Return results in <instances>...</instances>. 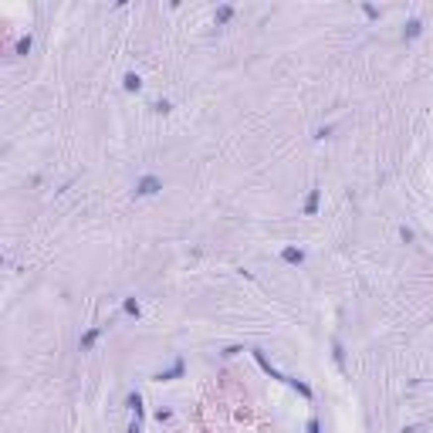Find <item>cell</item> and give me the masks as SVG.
Instances as JSON below:
<instances>
[{"label":"cell","mask_w":433,"mask_h":433,"mask_svg":"<svg viewBox=\"0 0 433 433\" xmlns=\"http://www.w3.org/2000/svg\"><path fill=\"white\" fill-rule=\"evenodd\" d=\"M125 406L135 413V420H142V396H139V393H129V396H125Z\"/></svg>","instance_id":"7"},{"label":"cell","mask_w":433,"mask_h":433,"mask_svg":"<svg viewBox=\"0 0 433 433\" xmlns=\"http://www.w3.org/2000/svg\"><path fill=\"white\" fill-rule=\"evenodd\" d=\"M159 189H163L159 176H142V180L135 183V196H156Z\"/></svg>","instance_id":"1"},{"label":"cell","mask_w":433,"mask_h":433,"mask_svg":"<svg viewBox=\"0 0 433 433\" xmlns=\"http://www.w3.org/2000/svg\"><path fill=\"white\" fill-rule=\"evenodd\" d=\"M254 359H257V366H261V369H264V372H267L271 379H284L281 372H278V369H274V366H271V362L264 359V352H261V349H254Z\"/></svg>","instance_id":"6"},{"label":"cell","mask_w":433,"mask_h":433,"mask_svg":"<svg viewBox=\"0 0 433 433\" xmlns=\"http://www.w3.org/2000/svg\"><path fill=\"white\" fill-rule=\"evenodd\" d=\"M183 369H186V362H183V359H176V362H173V369H166V372H156V382H170V379H180L183 376Z\"/></svg>","instance_id":"2"},{"label":"cell","mask_w":433,"mask_h":433,"mask_svg":"<svg viewBox=\"0 0 433 433\" xmlns=\"http://www.w3.org/2000/svg\"><path fill=\"white\" fill-rule=\"evenodd\" d=\"M403 433H416V427H403Z\"/></svg>","instance_id":"19"},{"label":"cell","mask_w":433,"mask_h":433,"mask_svg":"<svg viewBox=\"0 0 433 433\" xmlns=\"http://www.w3.org/2000/svg\"><path fill=\"white\" fill-rule=\"evenodd\" d=\"M230 17H234V7H230V3H220V7H217V14H213V20H217V27H220V24H227Z\"/></svg>","instance_id":"10"},{"label":"cell","mask_w":433,"mask_h":433,"mask_svg":"<svg viewBox=\"0 0 433 433\" xmlns=\"http://www.w3.org/2000/svg\"><path fill=\"white\" fill-rule=\"evenodd\" d=\"M122 88H125V92H139V88H142V78L135 75V71H129V75L122 78Z\"/></svg>","instance_id":"8"},{"label":"cell","mask_w":433,"mask_h":433,"mask_svg":"<svg viewBox=\"0 0 433 433\" xmlns=\"http://www.w3.org/2000/svg\"><path fill=\"white\" fill-rule=\"evenodd\" d=\"M288 382H291V386H295L305 399H311V396H315V393H311V386H308V382H302V379H288Z\"/></svg>","instance_id":"11"},{"label":"cell","mask_w":433,"mask_h":433,"mask_svg":"<svg viewBox=\"0 0 433 433\" xmlns=\"http://www.w3.org/2000/svg\"><path fill=\"white\" fill-rule=\"evenodd\" d=\"M27 51H31V34L17 41V55H27Z\"/></svg>","instance_id":"14"},{"label":"cell","mask_w":433,"mask_h":433,"mask_svg":"<svg viewBox=\"0 0 433 433\" xmlns=\"http://www.w3.org/2000/svg\"><path fill=\"white\" fill-rule=\"evenodd\" d=\"M321 203V189H308V200H305V217H315Z\"/></svg>","instance_id":"3"},{"label":"cell","mask_w":433,"mask_h":433,"mask_svg":"<svg viewBox=\"0 0 433 433\" xmlns=\"http://www.w3.org/2000/svg\"><path fill=\"white\" fill-rule=\"evenodd\" d=\"M332 356H335V362H339V366H342V345H339V342L332 345Z\"/></svg>","instance_id":"17"},{"label":"cell","mask_w":433,"mask_h":433,"mask_svg":"<svg viewBox=\"0 0 433 433\" xmlns=\"http://www.w3.org/2000/svg\"><path fill=\"white\" fill-rule=\"evenodd\" d=\"M420 34H423V20H420V17H410V20H406V27H403V38L413 41V38H420Z\"/></svg>","instance_id":"4"},{"label":"cell","mask_w":433,"mask_h":433,"mask_svg":"<svg viewBox=\"0 0 433 433\" xmlns=\"http://www.w3.org/2000/svg\"><path fill=\"white\" fill-rule=\"evenodd\" d=\"M125 433H139V420H135V423H132V427H129Z\"/></svg>","instance_id":"18"},{"label":"cell","mask_w":433,"mask_h":433,"mask_svg":"<svg viewBox=\"0 0 433 433\" xmlns=\"http://www.w3.org/2000/svg\"><path fill=\"white\" fill-rule=\"evenodd\" d=\"M98 335H102V328H88V332L81 335V352H88L95 342H98Z\"/></svg>","instance_id":"9"},{"label":"cell","mask_w":433,"mask_h":433,"mask_svg":"<svg viewBox=\"0 0 433 433\" xmlns=\"http://www.w3.org/2000/svg\"><path fill=\"white\" fill-rule=\"evenodd\" d=\"M170 109H173L170 102H156V105H152V112H159V115H166V112H170Z\"/></svg>","instance_id":"15"},{"label":"cell","mask_w":433,"mask_h":433,"mask_svg":"<svg viewBox=\"0 0 433 433\" xmlns=\"http://www.w3.org/2000/svg\"><path fill=\"white\" fill-rule=\"evenodd\" d=\"M362 14H366L369 20H376V17H379V7H372V3H362Z\"/></svg>","instance_id":"13"},{"label":"cell","mask_w":433,"mask_h":433,"mask_svg":"<svg viewBox=\"0 0 433 433\" xmlns=\"http://www.w3.org/2000/svg\"><path fill=\"white\" fill-rule=\"evenodd\" d=\"M281 261L284 264H302L305 261V250H302V247H284V250H281Z\"/></svg>","instance_id":"5"},{"label":"cell","mask_w":433,"mask_h":433,"mask_svg":"<svg viewBox=\"0 0 433 433\" xmlns=\"http://www.w3.org/2000/svg\"><path fill=\"white\" fill-rule=\"evenodd\" d=\"M122 308H125V315H139V311H142V305L135 302V298H125V302H122Z\"/></svg>","instance_id":"12"},{"label":"cell","mask_w":433,"mask_h":433,"mask_svg":"<svg viewBox=\"0 0 433 433\" xmlns=\"http://www.w3.org/2000/svg\"><path fill=\"white\" fill-rule=\"evenodd\" d=\"M308 433H321V427H318V420H315V416L308 420Z\"/></svg>","instance_id":"16"}]
</instances>
